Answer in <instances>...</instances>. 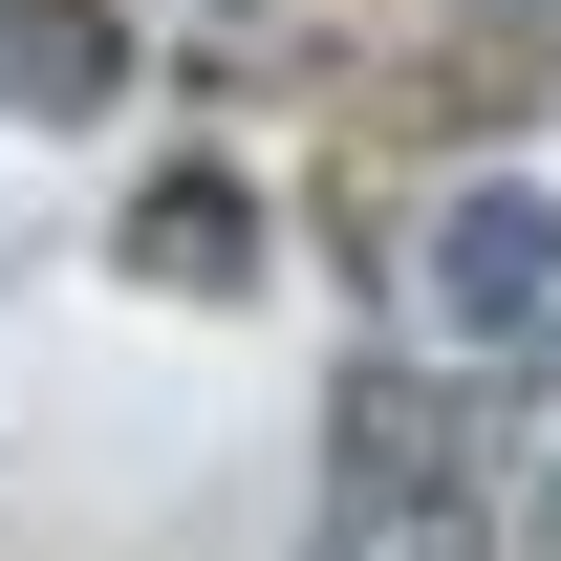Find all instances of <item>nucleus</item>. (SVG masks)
I'll return each mask as SVG.
<instances>
[{
	"instance_id": "nucleus-3",
	"label": "nucleus",
	"mask_w": 561,
	"mask_h": 561,
	"mask_svg": "<svg viewBox=\"0 0 561 561\" xmlns=\"http://www.w3.org/2000/svg\"><path fill=\"white\" fill-rule=\"evenodd\" d=\"M130 280L238 302V280H260V195H238V173H151V195H130Z\"/></svg>"
},
{
	"instance_id": "nucleus-1",
	"label": "nucleus",
	"mask_w": 561,
	"mask_h": 561,
	"mask_svg": "<svg viewBox=\"0 0 561 561\" xmlns=\"http://www.w3.org/2000/svg\"><path fill=\"white\" fill-rule=\"evenodd\" d=\"M302 561H496V432H476L454 367L367 346L324 389V518H302Z\"/></svg>"
},
{
	"instance_id": "nucleus-2",
	"label": "nucleus",
	"mask_w": 561,
	"mask_h": 561,
	"mask_svg": "<svg viewBox=\"0 0 561 561\" xmlns=\"http://www.w3.org/2000/svg\"><path fill=\"white\" fill-rule=\"evenodd\" d=\"M130 87V0H0V130H66Z\"/></svg>"
},
{
	"instance_id": "nucleus-4",
	"label": "nucleus",
	"mask_w": 561,
	"mask_h": 561,
	"mask_svg": "<svg viewBox=\"0 0 561 561\" xmlns=\"http://www.w3.org/2000/svg\"><path fill=\"white\" fill-rule=\"evenodd\" d=\"M540 260H561V216H540V195H476L454 238H432V324H454V346H496V324L540 302Z\"/></svg>"
}]
</instances>
